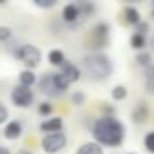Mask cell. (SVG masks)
<instances>
[{
	"label": "cell",
	"mask_w": 154,
	"mask_h": 154,
	"mask_svg": "<svg viewBox=\"0 0 154 154\" xmlns=\"http://www.w3.org/2000/svg\"><path fill=\"white\" fill-rule=\"evenodd\" d=\"M111 96H112V100H116V102L125 100V98H127V87H125V85H114L112 91H111Z\"/></svg>",
	"instance_id": "cell-18"
},
{
	"label": "cell",
	"mask_w": 154,
	"mask_h": 154,
	"mask_svg": "<svg viewBox=\"0 0 154 154\" xmlns=\"http://www.w3.org/2000/svg\"><path fill=\"white\" fill-rule=\"evenodd\" d=\"M147 31H149V24H147V22H140V24L136 26V33H138V35H143V36H145Z\"/></svg>",
	"instance_id": "cell-26"
},
{
	"label": "cell",
	"mask_w": 154,
	"mask_h": 154,
	"mask_svg": "<svg viewBox=\"0 0 154 154\" xmlns=\"http://www.w3.org/2000/svg\"><path fill=\"white\" fill-rule=\"evenodd\" d=\"M149 116V107L145 102H138V105L132 109V122L134 123H145Z\"/></svg>",
	"instance_id": "cell-12"
},
{
	"label": "cell",
	"mask_w": 154,
	"mask_h": 154,
	"mask_svg": "<svg viewBox=\"0 0 154 154\" xmlns=\"http://www.w3.org/2000/svg\"><path fill=\"white\" fill-rule=\"evenodd\" d=\"M8 116H9V111H8V107H6L2 102H0V125L8 122Z\"/></svg>",
	"instance_id": "cell-25"
},
{
	"label": "cell",
	"mask_w": 154,
	"mask_h": 154,
	"mask_svg": "<svg viewBox=\"0 0 154 154\" xmlns=\"http://www.w3.org/2000/svg\"><path fill=\"white\" fill-rule=\"evenodd\" d=\"M11 38V29L6 26H0V42H8Z\"/></svg>",
	"instance_id": "cell-24"
},
{
	"label": "cell",
	"mask_w": 154,
	"mask_h": 154,
	"mask_svg": "<svg viewBox=\"0 0 154 154\" xmlns=\"http://www.w3.org/2000/svg\"><path fill=\"white\" fill-rule=\"evenodd\" d=\"M145 91L154 96V80H145Z\"/></svg>",
	"instance_id": "cell-28"
},
{
	"label": "cell",
	"mask_w": 154,
	"mask_h": 154,
	"mask_svg": "<svg viewBox=\"0 0 154 154\" xmlns=\"http://www.w3.org/2000/svg\"><path fill=\"white\" fill-rule=\"evenodd\" d=\"M152 49H154V36H152Z\"/></svg>",
	"instance_id": "cell-31"
},
{
	"label": "cell",
	"mask_w": 154,
	"mask_h": 154,
	"mask_svg": "<svg viewBox=\"0 0 154 154\" xmlns=\"http://www.w3.org/2000/svg\"><path fill=\"white\" fill-rule=\"evenodd\" d=\"M0 154H11L8 147H0Z\"/></svg>",
	"instance_id": "cell-29"
},
{
	"label": "cell",
	"mask_w": 154,
	"mask_h": 154,
	"mask_svg": "<svg viewBox=\"0 0 154 154\" xmlns=\"http://www.w3.org/2000/svg\"><path fill=\"white\" fill-rule=\"evenodd\" d=\"M136 63L141 65L143 69L149 67L150 63H154V62H152V54H149V53H138V54H136Z\"/></svg>",
	"instance_id": "cell-19"
},
{
	"label": "cell",
	"mask_w": 154,
	"mask_h": 154,
	"mask_svg": "<svg viewBox=\"0 0 154 154\" xmlns=\"http://www.w3.org/2000/svg\"><path fill=\"white\" fill-rule=\"evenodd\" d=\"M35 84H36V76H35V72H33L31 69L20 71V74H18V85H22V87H31V85H35Z\"/></svg>",
	"instance_id": "cell-14"
},
{
	"label": "cell",
	"mask_w": 154,
	"mask_h": 154,
	"mask_svg": "<svg viewBox=\"0 0 154 154\" xmlns=\"http://www.w3.org/2000/svg\"><path fill=\"white\" fill-rule=\"evenodd\" d=\"M67 145V136L63 132H54V134H45L42 138V149L45 154H56Z\"/></svg>",
	"instance_id": "cell-4"
},
{
	"label": "cell",
	"mask_w": 154,
	"mask_h": 154,
	"mask_svg": "<svg viewBox=\"0 0 154 154\" xmlns=\"http://www.w3.org/2000/svg\"><path fill=\"white\" fill-rule=\"evenodd\" d=\"M35 6L42 9H51L56 6V0H35Z\"/></svg>",
	"instance_id": "cell-22"
},
{
	"label": "cell",
	"mask_w": 154,
	"mask_h": 154,
	"mask_svg": "<svg viewBox=\"0 0 154 154\" xmlns=\"http://www.w3.org/2000/svg\"><path fill=\"white\" fill-rule=\"evenodd\" d=\"M123 20H125L129 26H134V27H136V26L141 22V15H140V11H138L136 8H131V6H129V8L123 9Z\"/></svg>",
	"instance_id": "cell-13"
},
{
	"label": "cell",
	"mask_w": 154,
	"mask_h": 154,
	"mask_svg": "<svg viewBox=\"0 0 154 154\" xmlns=\"http://www.w3.org/2000/svg\"><path fill=\"white\" fill-rule=\"evenodd\" d=\"M17 58L27 67V69H33L36 65H40L42 62V51L36 47V45H31V44H24V45H18L17 49Z\"/></svg>",
	"instance_id": "cell-3"
},
{
	"label": "cell",
	"mask_w": 154,
	"mask_h": 154,
	"mask_svg": "<svg viewBox=\"0 0 154 154\" xmlns=\"http://www.w3.org/2000/svg\"><path fill=\"white\" fill-rule=\"evenodd\" d=\"M74 154H103V149L100 143L96 141H89V143H84Z\"/></svg>",
	"instance_id": "cell-15"
},
{
	"label": "cell",
	"mask_w": 154,
	"mask_h": 154,
	"mask_svg": "<svg viewBox=\"0 0 154 154\" xmlns=\"http://www.w3.org/2000/svg\"><path fill=\"white\" fill-rule=\"evenodd\" d=\"M38 89L47 98H56V96L62 94V91L56 85V76L54 74H44L42 78L38 80Z\"/></svg>",
	"instance_id": "cell-6"
},
{
	"label": "cell",
	"mask_w": 154,
	"mask_h": 154,
	"mask_svg": "<svg viewBox=\"0 0 154 154\" xmlns=\"http://www.w3.org/2000/svg\"><path fill=\"white\" fill-rule=\"evenodd\" d=\"M22 131H24L22 123H20L18 120H11V122H8V123H6V127H4V131H2V134H4V138H6V140H18V138L22 136Z\"/></svg>",
	"instance_id": "cell-11"
},
{
	"label": "cell",
	"mask_w": 154,
	"mask_h": 154,
	"mask_svg": "<svg viewBox=\"0 0 154 154\" xmlns=\"http://www.w3.org/2000/svg\"><path fill=\"white\" fill-rule=\"evenodd\" d=\"M152 17H154V8H152Z\"/></svg>",
	"instance_id": "cell-32"
},
{
	"label": "cell",
	"mask_w": 154,
	"mask_h": 154,
	"mask_svg": "<svg viewBox=\"0 0 154 154\" xmlns=\"http://www.w3.org/2000/svg\"><path fill=\"white\" fill-rule=\"evenodd\" d=\"M38 112H40V116L51 118V114H53V105H51V102H42V103L38 105Z\"/></svg>",
	"instance_id": "cell-20"
},
{
	"label": "cell",
	"mask_w": 154,
	"mask_h": 154,
	"mask_svg": "<svg viewBox=\"0 0 154 154\" xmlns=\"http://www.w3.org/2000/svg\"><path fill=\"white\" fill-rule=\"evenodd\" d=\"M145 45H147V40H145V36H143V35L134 33V35L131 36V47H132V49L140 51V49H143Z\"/></svg>",
	"instance_id": "cell-17"
},
{
	"label": "cell",
	"mask_w": 154,
	"mask_h": 154,
	"mask_svg": "<svg viewBox=\"0 0 154 154\" xmlns=\"http://www.w3.org/2000/svg\"><path fill=\"white\" fill-rule=\"evenodd\" d=\"M143 145H145V149H147L149 152L154 154V131H150V132L145 134V138H143Z\"/></svg>",
	"instance_id": "cell-21"
},
{
	"label": "cell",
	"mask_w": 154,
	"mask_h": 154,
	"mask_svg": "<svg viewBox=\"0 0 154 154\" xmlns=\"http://www.w3.org/2000/svg\"><path fill=\"white\" fill-rule=\"evenodd\" d=\"M109 26L107 24H98L96 27H94V31H93V45H96V47H103V45H107V42H109Z\"/></svg>",
	"instance_id": "cell-9"
},
{
	"label": "cell",
	"mask_w": 154,
	"mask_h": 154,
	"mask_svg": "<svg viewBox=\"0 0 154 154\" xmlns=\"http://www.w3.org/2000/svg\"><path fill=\"white\" fill-rule=\"evenodd\" d=\"M63 129V120L58 118V116H51V118H45L42 123H40V131L44 134H54V132H62Z\"/></svg>",
	"instance_id": "cell-7"
},
{
	"label": "cell",
	"mask_w": 154,
	"mask_h": 154,
	"mask_svg": "<svg viewBox=\"0 0 154 154\" xmlns=\"http://www.w3.org/2000/svg\"><path fill=\"white\" fill-rule=\"evenodd\" d=\"M17 154H33V152H31V150H27V149H20Z\"/></svg>",
	"instance_id": "cell-30"
},
{
	"label": "cell",
	"mask_w": 154,
	"mask_h": 154,
	"mask_svg": "<svg viewBox=\"0 0 154 154\" xmlns=\"http://www.w3.org/2000/svg\"><path fill=\"white\" fill-rule=\"evenodd\" d=\"M145 80H154V63L145 67Z\"/></svg>",
	"instance_id": "cell-27"
},
{
	"label": "cell",
	"mask_w": 154,
	"mask_h": 154,
	"mask_svg": "<svg viewBox=\"0 0 154 154\" xmlns=\"http://www.w3.org/2000/svg\"><path fill=\"white\" fill-rule=\"evenodd\" d=\"M60 74L63 76V78H65L69 84H74V82H78V80H80L82 71H80V67H76L74 63H71V62H65V63L62 65V71H60Z\"/></svg>",
	"instance_id": "cell-10"
},
{
	"label": "cell",
	"mask_w": 154,
	"mask_h": 154,
	"mask_svg": "<svg viewBox=\"0 0 154 154\" xmlns=\"http://www.w3.org/2000/svg\"><path fill=\"white\" fill-rule=\"evenodd\" d=\"M47 62H49L51 65H60V67H62L67 60H65V54H63L62 49H51L49 54H47Z\"/></svg>",
	"instance_id": "cell-16"
},
{
	"label": "cell",
	"mask_w": 154,
	"mask_h": 154,
	"mask_svg": "<svg viewBox=\"0 0 154 154\" xmlns=\"http://www.w3.org/2000/svg\"><path fill=\"white\" fill-rule=\"evenodd\" d=\"M11 102L15 107H20V109H27L33 105L35 102V94L29 87H22V85H17L13 87L11 91Z\"/></svg>",
	"instance_id": "cell-5"
},
{
	"label": "cell",
	"mask_w": 154,
	"mask_h": 154,
	"mask_svg": "<svg viewBox=\"0 0 154 154\" xmlns=\"http://www.w3.org/2000/svg\"><path fill=\"white\" fill-rule=\"evenodd\" d=\"M82 69H84V72L89 76L91 80L102 82V80H105V78L111 76V72H112V62L105 54L93 53V54H87L82 60Z\"/></svg>",
	"instance_id": "cell-2"
},
{
	"label": "cell",
	"mask_w": 154,
	"mask_h": 154,
	"mask_svg": "<svg viewBox=\"0 0 154 154\" xmlns=\"http://www.w3.org/2000/svg\"><path fill=\"white\" fill-rule=\"evenodd\" d=\"M71 102H72L74 105H84V103H85V94L80 93V91H76V93L71 96Z\"/></svg>",
	"instance_id": "cell-23"
},
{
	"label": "cell",
	"mask_w": 154,
	"mask_h": 154,
	"mask_svg": "<svg viewBox=\"0 0 154 154\" xmlns=\"http://www.w3.org/2000/svg\"><path fill=\"white\" fill-rule=\"evenodd\" d=\"M82 17L84 15H82V9H80V4H67L62 9V18L67 24H76Z\"/></svg>",
	"instance_id": "cell-8"
},
{
	"label": "cell",
	"mask_w": 154,
	"mask_h": 154,
	"mask_svg": "<svg viewBox=\"0 0 154 154\" xmlns=\"http://www.w3.org/2000/svg\"><path fill=\"white\" fill-rule=\"evenodd\" d=\"M91 134L100 145L120 147L125 140V125L114 116H102L93 123Z\"/></svg>",
	"instance_id": "cell-1"
},
{
	"label": "cell",
	"mask_w": 154,
	"mask_h": 154,
	"mask_svg": "<svg viewBox=\"0 0 154 154\" xmlns=\"http://www.w3.org/2000/svg\"><path fill=\"white\" fill-rule=\"evenodd\" d=\"M127 154H134V152H127Z\"/></svg>",
	"instance_id": "cell-33"
}]
</instances>
